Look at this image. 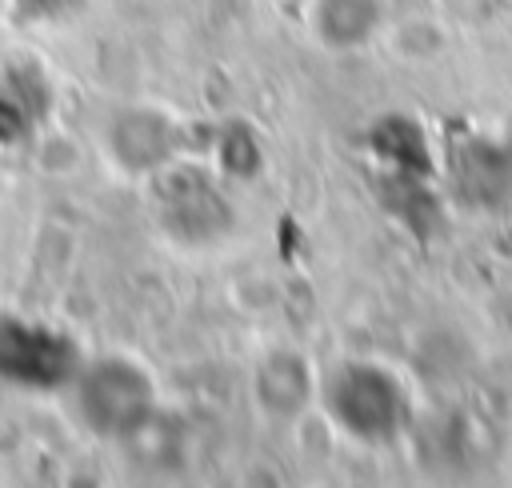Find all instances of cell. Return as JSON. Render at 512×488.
Listing matches in <instances>:
<instances>
[{"label":"cell","mask_w":512,"mask_h":488,"mask_svg":"<svg viewBox=\"0 0 512 488\" xmlns=\"http://www.w3.org/2000/svg\"><path fill=\"white\" fill-rule=\"evenodd\" d=\"M332 408L336 416L344 420V428L376 440V436H388L392 432V420H396V392L392 384L372 372V368H352L336 380V392H332Z\"/></svg>","instance_id":"cell-1"},{"label":"cell","mask_w":512,"mask_h":488,"mask_svg":"<svg viewBox=\"0 0 512 488\" xmlns=\"http://www.w3.org/2000/svg\"><path fill=\"white\" fill-rule=\"evenodd\" d=\"M84 404H88V416L100 424V428H128L144 416L148 408V388L140 380V372L132 368H120V364H104L100 372H92L88 380V392H84Z\"/></svg>","instance_id":"cell-2"}]
</instances>
